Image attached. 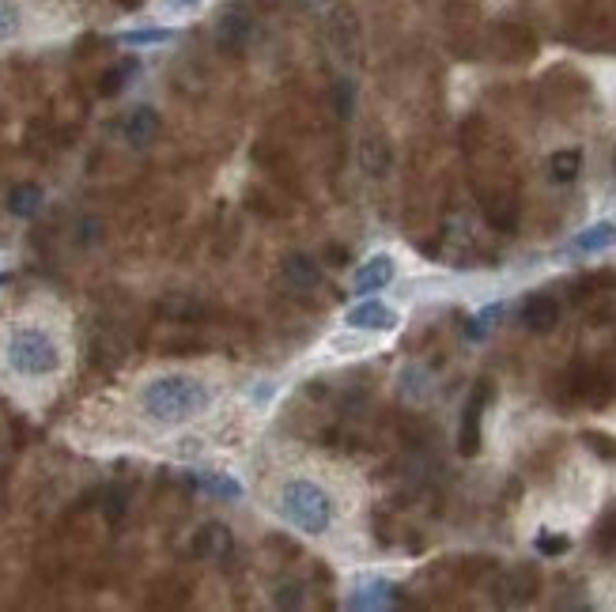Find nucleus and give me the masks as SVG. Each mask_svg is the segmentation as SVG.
I'll list each match as a JSON object with an SVG mask.
<instances>
[{
  "instance_id": "8",
  "label": "nucleus",
  "mask_w": 616,
  "mask_h": 612,
  "mask_svg": "<svg viewBox=\"0 0 616 612\" xmlns=\"http://www.w3.org/2000/svg\"><path fill=\"white\" fill-rule=\"evenodd\" d=\"M394 257L390 254H371L367 261H360V269L352 272V288L356 291H382L394 280Z\"/></svg>"
},
{
  "instance_id": "34",
  "label": "nucleus",
  "mask_w": 616,
  "mask_h": 612,
  "mask_svg": "<svg viewBox=\"0 0 616 612\" xmlns=\"http://www.w3.org/2000/svg\"><path fill=\"white\" fill-rule=\"evenodd\" d=\"M0 284H8V272H0Z\"/></svg>"
},
{
  "instance_id": "17",
  "label": "nucleus",
  "mask_w": 616,
  "mask_h": 612,
  "mask_svg": "<svg viewBox=\"0 0 616 612\" xmlns=\"http://www.w3.org/2000/svg\"><path fill=\"white\" fill-rule=\"evenodd\" d=\"M284 280L291 284V291H310L318 284V261L307 254H288L284 257Z\"/></svg>"
},
{
  "instance_id": "19",
  "label": "nucleus",
  "mask_w": 616,
  "mask_h": 612,
  "mask_svg": "<svg viewBox=\"0 0 616 612\" xmlns=\"http://www.w3.org/2000/svg\"><path fill=\"white\" fill-rule=\"evenodd\" d=\"M484 216H488V223L496 231H514V223H518V201H514L511 193H492L484 201Z\"/></svg>"
},
{
  "instance_id": "10",
  "label": "nucleus",
  "mask_w": 616,
  "mask_h": 612,
  "mask_svg": "<svg viewBox=\"0 0 616 612\" xmlns=\"http://www.w3.org/2000/svg\"><path fill=\"white\" fill-rule=\"evenodd\" d=\"M360 167L363 174H371V178H386L390 167H394V148H390V140L378 133H367L360 140Z\"/></svg>"
},
{
  "instance_id": "25",
  "label": "nucleus",
  "mask_w": 616,
  "mask_h": 612,
  "mask_svg": "<svg viewBox=\"0 0 616 612\" xmlns=\"http://www.w3.org/2000/svg\"><path fill=\"white\" fill-rule=\"evenodd\" d=\"M533 548H537L545 560H556V556H567V552H571V537H564V533H548L545 529V533L537 537Z\"/></svg>"
},
{
  "instance_id": "35",
  "label": "nucleus",
  "mask_w": 616,
  "mask_h": 612,
  "mask_svg": "<svg viewBox=\"0 0 616 612\" xmlns=\"http://www.w3.org/2000/svg\"><path fill=\"white\" fill-rule=\"evenodd\" d=\"M613 163H616V152H613Z\"/></svg>"
},
{
  "instance_id": "5",
  "label": "nucleus",
  "mask_w": 616,
  "mask_h": 612,
  "mask_svg": "<svg viewBox=\"0 0 616 612\" xmlns=\"http://www.w3.org/2000/svg\"><path fill=\"white\" fill-rule=\"evenodd\" d=\"M488 397H492V386H488V382H480L477 393H473V397H469V405H465L462 431H458V450H462L465 458H473V454L480 450V416H484Z\"/></svg>"
},
{
  "instance_id": "22",
  "label": "nucleus",
  "mask_w": 616,
  "mask_h": 612,
  "mask_svg": "<svg viewBox=\"0 0 616 612\" xmlns=\"http://www.w3.org/2000/svg\"><path fill=\"white\" fill-rule=\"evenodd\" d=\"M428 393H431V374L424 371V367H405V371H401V397H405V401H416V405H420Z\"/></svg>"
},
{
  "instance_id": "24",
  "label": "nucleus",
  "mask_w": 616,
  "mask_h": 612,
  "mask_svg": "<svg viewBox=\"0 0 616 612\" xmlns=\"http://www.w3.org/2000/svg\"><path fill=\"white\" fill-rule=\"evenodd\" d=\"M329 99H333V114L337 118H352V110H356V84L352 80H337Z\"/></svg>"
},
{
  "instance_id": "29",
  "label": "nucleus",
  "mask_w": 616,
  "mask_h": 612,
  "mask_svg": "<svg viewBox=\"0 0 616 612\" xmlns=\"http://www.w3.org/2000/svg\"><path fill=\"white\" fill-rule=\"evenodd\" d=\"M586 446H590L594 454H601L605 461H616V439H609V435H601V431H590V435H586Z\"/></svg>"
},
{
  "instance_id": "7",
  "label": "nucleus",
  "mask_w": 616,
  "mask_h": 612,
  "mask_svg": "<svg viewBox=\"0 0 616 612\" xmlns=\"http://www.w3.org/2000/svg\"><path fill=\"white\" fill-rule=\"evenodd\" d=\"M250 38H254V19H250V12H242V8L223 12L220 27H216V42H220V50L242 53L246 46H250Z\"/></svg>"
},
{
  "instance_id": "26",
  "label": "nucleus",
  "mask_w": 616,
  "mask_h": 612,
  "mask_svg": "<svg viewBox=\"0 0 616 612\" xmlns=\"http://www.w3.org/2000/svg\"><path fill=\"white\" fill-rule=\"evenodd\" d=\"M19 27H23V16H19V8L12 4V0H0V42L16 38Z\"/></svg>"
},
{
  "instance_id": "33",
  "label": "nucleus",
  "mask_w": 616,
  "mask_h": 612,
  "mask_svg": "<svg viewBox=\"0 0 616 612\" xmlns=\"http://www.w3.org/2000/svg\"><path fill=\"white\" fill-rule=\"evenodd\" d=\"M167 4H171L174 12H189V8H201L205 0H167Z\"/></svg>"
},
{
  "instance_id": "23",
  "label": "nucleus",
  "mask_w": 616,
  "mask_h": 612,
  "mask_svg": "<svg viewBox=\"0 0 616 612\" xmlns=\"http://www.w3.org/2000/svg\"><path fill=\"white\" fill-rule=\"evenodd\" d=\"M174 31H167V27H144V31H125L118 34V42H125V46H159V42H171Z\"/></svg>"
},
{
  "instance_id": "28",
  "label": "nucleus",
  "mask_w": 616,
  "mask_h": 612,
  "mask_svg": "<svg viewBox=\"0 0 616 612\" xmlns=\"http://www.w3.org/2000/svg\"><path fill=\"white\" fill-rule=\"evenodd\" d=\"M273 601L280 609H299V605H303V586H299V582H284V586H276Z\"/></svg>"
},
{
  "instance_id": "12",
  "label": "nucleus",
  "mask_w": 616,
  "mask_h": 612,
  "mask_svg": "<svg viewBox=\"0 0 616 612\" xmlns=\"http://www.w3.org/2000/svg\"><path fill=\"white\" fill-rule=\"evenodd\" d=\"M556 322H560V303L552 295H530L522 303V325L530 333H552Z\"/></svg>"
},
{
  "instance_id": "32",
  "label": "nucleus",
  "mask_w": 616,
  "mask_h": 612,
  "mask_svg": "<svg viewBox=\"0 0 616 612\" xmlns=\"http://www.w3.org/2000/svg\"><path fill=\"white\" fill-rule=\"evenodd\" d=\"M121 510H125V495L121 492L106 495V518H121Z\"/></svg>"
},
{
  "instance_id": "4",
  "label": "nucleus",
  "mask_w": 616,
  "mask_h": 612,
  "mask_svg": "<svg viewBox=\"0 0 616 612\" xmlns=\"http://www.w3.org/2000/svg\"><path fill=\"white\" fill-rule=\"evenodd\" d=\"M348 329H363V333H390V329H397V310L386 303H378V299H367V303L352 306L348 310Z\"/></svg>"
},
{
  "instance_id": "6",
  "label": "nucleus",
  "mask_w": 616,
  "mask_h": 612,
  "mask_svg": "<svg viewBox=\"0 0 616 612\" xmlns=\"http://www.w3.org/2000/svg\"><path fill=\"white\" fill-rule=\"evenodd\" d=\"M537 594V571L533 567H511L496 578V601L499 605H522Z\"/></svg>"
},
{
  "instance_id": "16",
  "label": "nucleus",
  "mask_w": 616,
  "mask_h": 612,
  "mask_svg": "<svg viewBox=\"0 0 616 612\" xmlns=\"http://www.w3.org/2000/svg\"><path fill=\"white\" fill-rule=\"evenodd\" d=\"M42 201H46L42 186L23 182V186H12V193H8V212H12L16 220H31V216L42 212Z\"/></svg>"
},
{
  "instance_id": "18",
  "label": "nucleus",
  "mask_w": 616,
  "mask_h": 612,
  "mask_svg": "<svg viewBox=\"0 0 616 612\" xmlns=\"http://www.w3.org/2000/svg\"><path fill=\"white\" fill-rule=\"evenodd\" d=\"M390 605H397V586L390 582H367L348 597V609H390Z\"/></svg>"
},
{
  "instance_id": "30",
  "label": "nucleus",
  "mask_w": 616,
  "mask_h": 612,
  "mask_svg": "<svg viewBox=\"0 0 616 612\" xmlns=\"http://www.w3.org/2000/svg\"><path fill=\"white\" fill-rule=\"evenodd\" d=\"M99 238H103V223L80 220V227H76V242H80V246H91V242H99Z\"/></svg>"
},
{
  "instance_id": "9",
  "label": "nucleus",
  "mask_w": 616,
  "mask_h": 612,
  "mask_svg": "<svg viewBox=\"0 0 616 612\" xmlns=\"http://www.w3.org/2000/svg\"><path fill=\"white\" fill-rule=\"evenodd\" d=\"M159 129H163V121H159V114H155L152 106H137L125 118V125H121V133H125V140L133 148H152L155 140H159Z\"/></svg>"
},
{
  "instance_id": "13",
  "label": "nucleus",
  "mask_w": 616,
  "mask_h": 612,
  "mask_svg": "<svg viewBox=\"0 0 616 612\" xmlns=\"http://www.w3.org/2000/svg\"><path fill=\"white\" fill-rule=\"evenodd\" d=\"M326 34H329V46L341 53V57H352V53H356L360 31H356V16H352V12L337 8V12L326 19Z\"/></svg>"
},
{
  "instance_id": "21",
  "label": "nucleus",
  "mask_w": 616,
  "mask_h": 612,
  "mask_svg": "<svg viewBox=\"0 0 616 612\" xmlns=\"http://www.w3.org/2000/svg\"><path fill=\"white\" fill-rule=\"evenodd\" d=\"M137 72H140L137 57H125V61H118V65H114V68H110V72H106L103 84H99V91H103L106 99H110V95H121V91L129 87V80H133Z\"/></svg>"
},
{
  "instance_id": "2",
  "label": "nucleus",
  "mask_w": 616,
  "mask_h": 612,
  "mask_svg": "<svg viewBox=\"0 0 616 612\" xmlns=\"http://www.w3.org/2000/svg\"><path fill=\"white\" fill-rule=\"evenodd\" d=\"M276 510H280V518L288 522L291 529H299V533H307V537H322L329 533L333 526V495L322 488V484H314V480H303V476H295L288 480L280 495H276Z\"/></svg>"
},
{
  "instance_id": "15",
  "label": "nucleus",
  "mask_w": 616,
  "mask_h": 612,
  "mask_svg": "<svg viewBox=\"0 0 616 612\" xmlns=\"http://www.w3.org/2000/svg\"><path fill=\"white\" fill-rule=\"evenodd\" d=\"M193 488H201L212 499H242V484L231 473H216V469H205V473H189Z\"/></svg>"
},
{
  "instance_id": "31",
  "label": "nucleus",
  "mask_w": 616,
  "mask_h": 612,
  "mask_svg": "<svg viewBox=\"0 0 616 612\" xmlns=\"http://www.w3.org/2000/svg\"><path fill=\"white\" fill-rule=\"evenodd\" d=\"M322 257H326L333 269H344V265H348V250H344L341 242H329L326 250H322Z\"/></svg>"
},
{
  "instance_id": "27",
  "label": "nucleus",
  "mask_w": 616,
  "mask_h": 612,
  "mask_svg": "<svg viewBox=\"0 0 616 612\" xmlns=\"http://www.w3.org/2000/svg\"><path fill=\"white\" fill-rule=\"evenodd\" d=\"M492 318H499V306H488V310H480L477 318H469V325H465V337L484 340L488 337V329H492Z\"/></svg>"
},
{
  "instance_id": "1",
  "label": "nucleus",
  "mask_w": 616,
  "mask_h": 612,
  "mask_svg": "<svg viewBox=\"0 0 616 612\" xmlns=\"http://www.w3.org/2000/svg\"><path fill=\"white\" fill-rule=\"evenodd\" d=\"M212 405V390L193 374H159L140 390V412L163 427L197 420Z\"/></svg>"
},
{
  "instance_id": "3",
  "label": "nucleus",
  "mask_w": 616,
  "mask_h": 612,
  "mask_svg": "<svg viewBox=\"0 0 616 612\" xmlns=\"http://www.w3.org/2000/svg\"><path fill=\"white\" fill-rule=\"evenodd\" d=\"M4 363L19 378H50L61 371V344L46 329L23 325V329H12L4 340Z\"/></svg>"
},
{
  "instance_id": "20",
  "label": "nucleus",
  "mask_w": 616,
  "mask_h": 612,
  "mask_svg": "<svg viewBox=\"0 0 616 612\" xmlns=\"http://www.w3.org/2000/svg\"><path fill=\"white\" fill-rule=\"evenodd\" d=\"M582 170V152L579 148H564V152H552V159H548V174H552V182H560V186H567V182H575Z\"/></svg>"
},
{
  "instance_id": "14",
  "label": "nucleus",
  "mask_w": 616,
  "mask_h": 612,
  "mask_svg": "<svg viewBox=\"0 0 616 612\" xmlns=\"http://www.w3.org/2000/svg\"><path fill=\"white\" fill-rule=\"evenodd\" d=\"M613 246H616V223L613 220L590 223V227L579 231L575 242H571V250H579V254H605V250H613Z\"/></svg>"
},
{
  "instance_id": "11",
  "label": "nucleus",
  "mask_w": 616,
  "mask_h": 612,
  "mask_svg": "<svg viewBox=\"0 0 616 612\" xmlns=\"http://www.w3.org/2000/svg\"><path fill=\"white\" fill-rule=\"evenodd\" d=\"M231 548H235V537H231V529L220 526V522H208V526H201L197 541H193V552H197L201 560H212V563L227 560V556H231Z\"/></svg>"
}]
</instances>
